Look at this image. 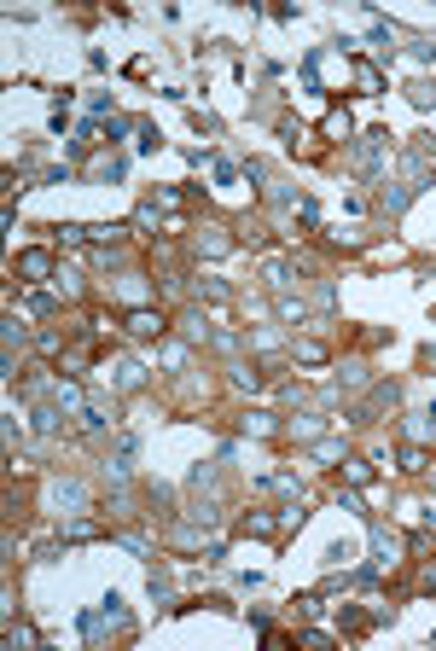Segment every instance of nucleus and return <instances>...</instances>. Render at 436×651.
Instances as JSON below:
<instances>
[{
  "label": "nucleus",
  "mask_w": 436,
  "mask_h": 651,
  "mask_svg": "<svg viewBox=\"0 0 436 651\" xmlns=\"http://www.w3.org/2000/svg\"><path fill=\"white\" fill-rule=\"evenodd\" d=\"M18 274H24V279H47V274H53V250H24V256H18Z\"/></svg>",
  "instance_id": "f257e3e1"
},
{
  "label": "nucleus",
  "mask_w": 436,
  "mask_h": 651,
  "mask_svg": "<svg viewBox=\"0 0 436 651\" xmlns=\"http://www.w3.org/2000/svg\"><path fill=\"white\" fill-rule=\"evenodd\" d=\"M128 326H134L140 337H152V332H163V314H146V309H140V314H128Z\"/></svg>",
  "instance_id": "f03ea898"
}]
</instances>
